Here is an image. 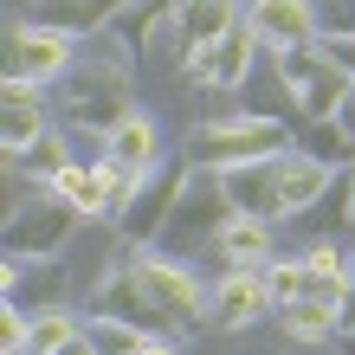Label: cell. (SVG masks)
Listing matches in <instances>:
<instances>
[{"instance_id":"6da1fadb","label":"cell","mask_w":355,"mask_h":355,"mask_svg":"<svg viewBox=\"0 0 355 355\" xmlns=\"http://www.w3.org/2000/svg\"><path fill=\"white\" fill-rule=\"evenodd\" d=\"M58 97V110L71 116V130L78 136H91V142H110V130L123 116L136 110V85H130V58L110 52L103 39H85V52H78V65L52 85Z\"/></svg>"},{"instance_id":"7a4b0ae2","label":"cell","mask_w":355,"mask_h":355,"mask_svg":"<svg viewBox=\"0 0 355 355\" xmlns=\"http://www.w3.org/2000/svg\"><path fill=\"white\" fill-rule=\"evenodd\" d=\"M297 130L271 110H233V116H207L187 130V162L200 168H233V162H265V155H284Z\"/></svg>"},{"instance_id":"3957f363","label":"cell","mask_w":355,"mask_h":355,"mask_svg":"<svg viewBox=\"0 0 355 355\" xmlns=\"http://www.w3.org/2000/svg\"><path fill=\"white\" fill-rule=\"evenodd\" d=\"M187 162V155H181ZM233 220V200H226V181L220 168H200V162H187V181H181V200L168 214V233H162V252L181 259L194 252V245H214V233Z\"/></svg>"},{"instance_id":"277c9868","label":"cell","mask_w":355,"mask_h":355,"mask_svg":"<svg viewBox=\"0 0 355 355\" xmlns=\"http://www.w3.org/2000/svg\"><path fill=\"white\" fill-rule=\"evenodd\" d=\"M78 220H85V214H78L71 200H58L52 187H33V200H19L13 214H7L0 252H7V259H58L71 245Z\"/></svg>"},{"instance_id":"5b68a950","label":"cell","mask_w":355,"mask_h":355,"mask_svg":"<svg viewBox=\"0 0 355 355\" xmlns=\"http://www.w3.org/2000/svg\"><path fill=\"white\" fill-rule=\"evenodd\" d=\"M136 252V278L149 284L155 310L175 323V336H187V329H207V310H214V284H200L194 271H187L181 259L168 252H149V245H130Z\"/></svg>"},{"instance_id":"8992f818","label":"cell","mask_w":355,"mask_h":355,"mask_svg":"<svg viewBox=\"0 0 355 355\" xmlns=\"http://www.w3.org/2000/svg\"><path fill=\"white\" fill-rule=\"evenodd\" d=\"M278 58V85L291 91V103H297V116L304 123H317V116H336L349 91H355V78L336 71L317 46H291V52H271Z\"/></svg>"},{"instance_id":"52a82bcc","label":"cell","mask_w":355,"mask_h":355,"mask_svg":"<svg viewBox=\"0 0 355 355\" xmlns=\"http://www.w3.org/2000/svg\"><path fill=\"white\" fill-rule=\"evenodd\" d=\"M78 52H85V39L78 33H58V26H39V19H13L7 26V78H33V85H58Z\"/></svg>"},{"instance_id":"ba28073f","label":"cell","mask_w":355,"mask_h":355,"mask_svg":"<svg viewBox=\"0 0 355 355\" xmlns=\"http://www.w3.org/2000/svg\"><path fill=\"white\" fill-rule=\"evenodd\" d=\"M181 181H187V162H162V168H149V181H142L136 207L116 220L123 245H162V233H168V214L181 200Z\"/></svg>"},{"instance_id":"9c48e42d","label":"cell","mask_w":355,"mask_h":355,"mask_svg":"<svg viewBox=\"0 0 355 355\" xmlns=\"http://www.w3.org/2000/svg\"><path fill=\"white\" fill-rule=\"evenodd\" d=\"M97 39L110 52H123V58L155 52V46H175V0H130V7H123Z\"/></svg>"},{"instance_id":"30bf717a","label":"cell","mask_w":355,"mask_h":355,"mask_svg":"<svg viewBox=\"0 0 355 355\" xmlns=\"http://www.w3.org/2000/svg\"><path fill=\"white\" fill-rule=\"evenodd\" d=\"M245 26L259 33L265 52H291V46H310L323 33V13H317V0H252Z\"/></svg>"},{"instance_id":"8fae6325","label":"cell","mask_w":355,"mask_h":355,"mask_svg":"<svg viewBox=\"0 0 355 355\" xmlns=\"http://www.w3.org/2000/svg\"><path fill=\"white\" fill-rule=\"evenodd\" d=\"M265 310H278V304H271V291H265V271L259 265H226V278L214 284L207 329H245V323H259Z\"/></svg>"},{"instance_id":"7c38bea8","label":"cell","mask_w":355,"mask_h":355,"mask_svg":"<svg viewBox=\"0 0 355 355\" xmlns=\"http://www.w3.org/2000/svg\"><path fill=\"white\" fill-rule=\"evenodd\" d=\"M46 110H52L46 85H33V78H7V91H0V149H7V162L19 149H33V142L52 130Z\"/></svg>"},{"instance_id":"4fadbf2b","label":"cell","mask_w":355,"mask_h":355,"mask_svg":"<svg viewBox=\"0 0 355 355\" xmlns=\"http://www.w3.org/2000/svg\"><path fill=\"white\" fill-rule=\"evenodd\" d=\"M0 291H7V304L19 310H65V265L58 259H0Z\"/></svg>"},{"instance_id":"5bb4252c","label":"cell","mask_w":355,"mask_h":355,"mask_svg":"<svg viewBox=\"0 0 355 355\" xmlns=\"http://www.w3.org/2000/svg\"><path fill=\"white\" fill-rule=\"evenodd\" d=\"M233 26H239V0H175V52H181V71L194 65L207 46H220Z\"/></svg>"},{"instance_id":"9a60e30c","label":"cell","mask_w":355,"mask_h":355,"mask_svg":"<svg viewBox=\"0 0 355 355\" xmlns=\"http://www.w3.org/2000/svg\"><path fill=\"white\" fill-rule=\"evenodd\" d=\"M343 168H329V162H317V155H304L297 142L278 155V220H297V214H310L323 194H329V181H336Z\"/></svg>"},{"instance_id":"2e32d148","label":"cell","mask_w":355,"mask_h":355,"mask_svg":"<svg viewBox=\"0 0 355 355\" xmlns=\"http://www.w3.org/2000/svg\"><path fill=\"white\" fill-rule=\"evenodd\" d=\"M252 52H259V33L239 19L220 46H207L194 65H187V78H194V85H207V91H239L245 78H252Z\"/></svg>"},{"instance_id":"e0dca14e","label":"cell","mask_w":355,"mask_h":355,"mask_svg":"<svg viewBox=\"0 0 355 355\" xmlns=\"http://www.w3.org/2000/svg\"><path fill=\"white\" fill-rule=\"evenodd\" d=\"M220 181H226L233 214L278 220V155H265V162H233V168H220Z\"/></svg>"},{"instance_id":"ac0fdd59","label":"cell","mask_w":355,"mask_h":355,"mask_svg":"<svg viewBox=\"0 0 355 355\" xmlns=\"http://www.w3.org/2000/svg\"><path fill=\"white\" fill-rule=\"evenodd\" d=\"M123 7H130V0H26V19L58 26V33H78V39H97Z\"/></svg>"},{"instance_id":"d6986e66","label":"cell","mask_w":355,"mask_h":355,"mask_svg":"<svg viewBox=\"0 0 355 355\" xmlns=\"http://www.w3.org/2000/svg\"><path fill=\"white\" fill-rule=\"evenodd\" d=\"M271 245H278V220H259V214H233L214 233V252L226 265H265Z\"/></svg>"},{"instance_id":"ffe728a7","label":"cell","mask_w":355,"mask_h":355,"mask_svg":"<svg viewBox=\"0 0 355 355\" xmlns=\"http://www.w3.org/2000/svg\"><path fill=\"white\" fill-rule=\"evenodd\" d=\"M103 155H116V162H136V168H162V130H155V116L149 110H130L110 130V142H103Z\"/></svg>"},{"instance_id":"44dd1931","label":"cell","mask_w":355,"mask_h":355,"mask_svg":"<svg viewBox=\"0 0 355 355\" xmlns=\"http://www.w3.org/2000/svg\"><path fill=\"white\" fill-rule=\"evenodd\" d=\"M278 329L291 343H343V310L329 297H297L278 310Z\"/></svg>"},{"instance_id":"7402d4cb","label":"cell","mask_w":355,"mask_h":355,"mask_svg":"<svg viewBox=\"0 0 355 355\" xmlns=\"http://www.w3.org/2000/svg\"><path fill=\"white\" fill-rule=\"evenodd\" d=\"M71 162H78V155H71V142H65V136H58V130H46V136H39V142H33V149H19V155L7 162V168H13V175H26L33 187H52L58 175H65V168H71Z\"/></svg>"},{"instance_id":"603a6c76","label":"cell","mask_w":355,"mask_h":355,"mask_svg":"<svg viewBox=\"0 0 355 355\" xmlns=\"http://www.w3.org/2000/svg\"><path fill=\"white\" fill-rule=\"evenodd\" d=\"M97 162V175H103V214L110 220H123L136 207V194H142V181H149V168H136V162H116V155H91Z\"/></svg>"},{"instance_id":"cb8c5ba5","label":"cell","mask_w":355,"mask_h":355,"mask_svg":"<svg viewBox=\"0 0 355 355\" xmlns=\"http://www.w3.org/2000/svg\"><path fill=\"white\" fill-rule=\"evenodd\" d=\"M52 194H58V200H71L85 220H97V214H103V175H97V162H91V155H78L71 168L52 181Z\"/></svg>"},{"instance_id":"d4e9b609","label":"cell","mask_w":355,"mask_h":355,"mask_svg":"<svg viewBox=\"0 0 355 355\" xmlns=\"http://www.w3.org/2000/svg\"><path fill=\"white\" fill-rule=\"evenodd\" d=\"M259 271H265V291H271V304H278V310L297 304V297H317V271L304 265V252L297 259H265Z\"/></svg>"},{"instance_id":"484cf974","label":"cell","mask_w":355,"mask_h":355,"mask_svg":"<svg viewBox=\"0 0 355 355\" xmlns=\"http://www.w3.org/2000/svg\"><path fill=\"white\" fill-rule=\"evenodd\" d=\"M297 149H304V155H317V162H329V168H355V142H349V130H343L336 116H317V123H304Z\"/></svg>"},{"instance_id":"4316f807","label":"cell","mask_w":355,"mask_h":355,"mask_svg":"<svg viewBox=\"0 0 355 355\" xmlns=\"http://www.w3.org/2000/svg\"><path fill=\"white\" fill-rule=\"evenodd\" d=\"M85 336H91L97 355H130V349H142V336H149V329H136L130 317H110V310H91Z\"/></svg>"},{"instance_id":"83f0119b","label":"cell","mask_w":355,"mask_h":355,"mask_svg":"<svg viewBox=\"0 0 355 355\" xmlns=\"http://www.w3.org/2000/svg\"><path fill=\"white\" fill-rule=\"evenodd\" d=\"M78 329H85V323H78L71 310H39V317H33V343H26V355H58V349L78 336Z\"/></svg>"},{"instance_id":"f1b7e54d","label":"cell","mask_w":355,"mask_h":355,"mask_svg":"<svg viewBox=\"0 0 355 355\" xmlns=\"http://www.w3.org/2000/svg\"><path fill=\"white\" fill-rule=\"evenodd\" d=\"M304 265L317 271V278H349V252H343V239H336V233L310 239V245H304Z\"/></svg>"},{"instance_id":"f546056e","label":"cell","mask_w":355,"mask_h":355,"mask_svg":"<svg viewBox=\"0 0 355 355\" xmlns=\"http://www.w3.org/2000/svg\"><path fill=\"white\" fill-rule=\"evenodd\" d=\"M26 343H33V310L7 304L0 310V355H26Z\"/></svg>"},{"instance_id":"4dcf8cb0","label":"cell","mask_w":355,"mask_h":355,"mask_svg":"<svg viewBox=\"0 0 355 355\" xmlns=\"http://www.w3.org/2000/svg\"><path fill=\"white\" fill-rule=\"evenodd\" d=\"M310 46H317V52H323L336 71H349V78H355V39H349V33H317Z\"/></svg>"},{"instance_id":"1f68e13d","label":"cell","mask_w":355,"mask_h":355,"mask_svg":"<svg viewBox=\"0 0 355 355\" xmlns=\"http://www.w3.org/2000/svg\"><path fill=\"white\" fill-rule=\"evenodd\" d=\"M317 13H323V33H349L355 39V0H317Z\"/></svg>"},{"instance_id":"d6a6232c","label":"cell","mask_w":355,"mask_h":355,"mask_svg":"<svg viewBox=\"0 0 355 355\" xmlns=\"http://www.w3.org/2000/svg\"><path fill=\"white\" fill-rule=\"evenodd\" d=\"M130 355H175V336H142V349H130Z\"/></svg>"},{"instance_id":"836d02e7","label":"cell","mask_w":355,"mask_h":355,"mask_svg":"<svg viewBox=\"0 0 355 355\" xmlns=\"http://www.w3.org/2000/svg\"><path fill=\"white\" fill-rule=\"evenodd\" d=\"M58 355H97V349H91V336H85V329H78V336H71L65 349H58Z\"/></svg>"},{"instance_id":"e575fe53","label":"cell","mask_w":355,"mask_h":355,"mask_svg":"<svg viewBox=\"0 0 355 355\" xmlns=\"http://www.w3.org/2000/svg\"><path fill=\"white\" fill-rule=\"evenodd\" d=\"M336 123H343V130H349V142H355V91H349V103L336 110Z\"/></svg>"},{"instance_id":"d590c367","label":"cell","mask_w":355,"mask_h":355,"mask_svg":"<svg viewBox=\"0 0 355 355\" xmlns=\"http://www.w3.org/2000/svg\"><path fill=\"white\" fill-rule=\"evenodd\" d=\"M343 349H349V355H355V329H349V336H343Z\"/></svg>"},{"instance_id":"8d00e7d4","label":"cell","mask_w":355,"mask_h":355,"mask_svg":"<svg viewBox=\"0 0 355 355\" xmlns=\"http://www.w3.org/2000/svg\"><path fill=\"white\" fill-rule=\"evenodd\" d=\"M349 278H355V252H349Z\"/></svg>"}]
</instances>
